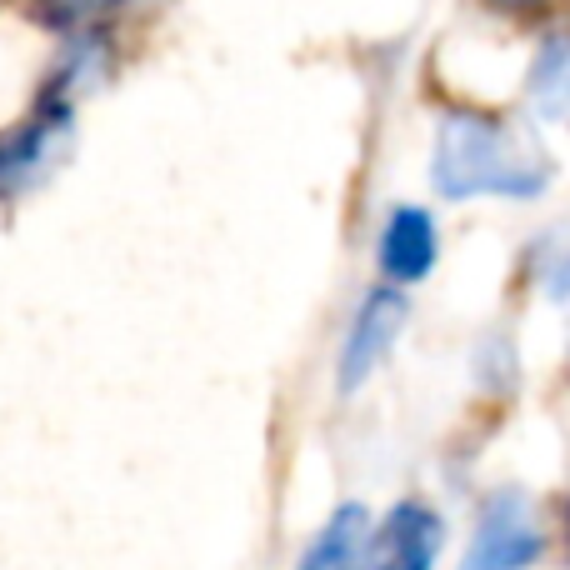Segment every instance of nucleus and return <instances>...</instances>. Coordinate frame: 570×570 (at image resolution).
I'll return each instance as SVG.
<instances>
[{
	"instance_id": "f257e3e1",
	"label": "nucleus",
	"mask_w": 570,
	"mask_h": 570,
	"mask_svg": "<svg viewBox=\"0 0 570 570\" xmlns=\"http://www.w3.org/2000/svg\"><path fill=\"white\" fill-rule=\"evenodd\" d=\"M431 180L445 200L471 196H541L551 180V160L525 130L481 110H445L435 130Z\"/></svg>"
},
{
	"instance_id": "f03ea898",
	"label": "nucleus",
	"mask_w": 570,
	"mask_h": 570,
	"mask_svg": "<svg viewBox=\"0 0 570 570\" xmlns=\"http://www.w3.org/2000/svg\"><path fill=\"white\" fill-rule=\"evenodd\" d=\"M541 551L546 541L531 515V501L505 491L481 511V525H475V541L465 546L461 570H531L541 561Z\"/></svg>"
},
{
	"instance_id": "7ed1b4c3",
	"label": "nucleus",
	"mask_w": 570,
	"mask_h": 570,
	"mask_svg": "<svg viewBox=\"0 0 570 570\" xmlns=\"http://www.w3.org/2000/svg\"><path fill=\"white\" fill-rule=\"evenodd\" d=\"M405 315H411V301L391 285L365 295V305L355 311V325L345 335V351H341V391H361L371 381V371L391 355L395 335L405 331Z\"/></svg>"
},
{
	"instance_id": "20e7f679",
	"label": "nucleus",
	"mask_w": 570,
	"mask_h": 570,
	"mask_svg": "<svg viewBox=\"0 0 570 570\" xmlns=\"http://www.w3.org/2000/svg\"><path fill=\"white\" fill-rule=\"evenodd\" d=\"M445 546V521L421 501H401L371 531L365 546V570H431Z\"/></svg>"
},
{
	"instance_id": "39448f33",
	"label": "nucleus",
	"mask_w": 570,
	"mask_h": 570,
	"mask_svg": "<svg viewBox=\"0 0 570 570\" xmlns=\"http://www.w3.org/2000/svg\"><path fill=\"white\" fill-rule=\"evenodd\" d=\"M66 136H70V110L66 100H56L0 146V190L30 186L40 170H50V160L66 150Z\"/></svg>"
},
{
	"instance_id": "423d86ee",
	"label": "nucleus",
	"mask_w": 570,
	"mask_h": 570,
	"mask_svg": "<svg viewBox=\"0 0 570 570\" xmlns=\"http://www.w3.org/2000/svg\"><path fill=\"white\" fill-rule=\"evenodd\" d=\"M435 250H441L435 220L425 216L421 206L391 210V220H385V230H381V271L385 276L401 281V285L425 281L435 271Z\"/></svg>"
},
{
	"instance_id": "0eeeda50",
	"label": "nucleus",
	"mask_w": 570,
	"mask_h": 570,
	"mask_svg": "<svg viewBox=\"0 0 570 570\" xmlns=\"http://www.w3.org/2000/svg\"><path fill=\"white\" fill-rule=\"evenodd\" d=\"M525 100L541 120L570 126V26L551 30L535 46L531 70H525Z\"/></svg>"
},
{
	"instance_id": "6e6552de",
	"label": "nucleus",
	"mask_w": 570,
	"mask_h": 570,
	"mask_svg": "<svg viewBox=\"0 0 570 570\" xmlns=\"http://www.w3.org/2000/svg\"><path fill=\"white\" fill-rule=\"evenodd\" d=\"M365 546H371V515H365V505L345 501L341 511L321 525V535L305 546L295 570H361Z\"/></svg>"
},
{
	"instance_id": "1a4fd4ad",
	"label": "nucleus",
	"mask_w": 570,
	"mask_h": 570,
	"mask_svg": "<svg viewBox=\"0 0 570 570\" xmlns=\"http://www.w3.org/2000/svg\"><path fill=\"white\" fill-rule=\"evenodd\" d=\"M50 16L66 20V26H90V20L100 16V10H110L116 0H46Z\"/></svg>"
},
{
	"instance_id": "9d476101",
	"label": "nucleus",
	"mask_w": 570,
	"mask_h": 570,
	"mask_svg": "<svg viewBox=\"0 0 570 570\" xmlns=\"http://www.w3.org/2000/svg\"><path fill=\"white\" fill-rule=\"evenodd\" d=\"M546 291H551L556 301H570V246L561 250V256L546 261Z\"/></svg>"
},
{
	"instance_id": "9b49d317",
	"label": "nucleus",
	"mask_w": 570,
	"mask_h": 570,
	"mask_svg": "<svg viewBox=\"0 0 570 570\" xmlns=\"http://www.w3.org/2000/svg\"><path fill=\"white\" fill-rule=\"evenodd\" d=\"M491 10H501V16H541V10H551L556 0H485Z\"/></svg>"
}]
</instances>
